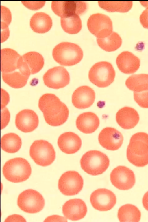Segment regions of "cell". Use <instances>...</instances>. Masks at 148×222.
Returning <instances> with one entry per match:
<instances>
[{
  "label": "cell",
  "mask_w": 148,
  "mask_h": 222,
  "mask_svg": "<svg viewBox=\"0 0 148 222\" xmlns=\"http://www.w3.org/2000/svg\"><path fill=\"white\" fill-rule=\"evenodd\" d=\"M38 107L46 122L51 126H60L68 119V108L53 94L47 93L42 95L39 99Z\"/></svg>",
  "instance_id": "obj_1"
},
{
  "label": "cell",
  "mask_w": 148,
  "mask_h": 222,
  "mask_svg": "<svg viewBox=\"0 0 148 222\" xmlns=\"http://www.w3.org/2000/svg\"><path fill=\"white\" fill-rule=\"evenodd\" d=\"M128 161L138 167L148 164V134L138 132L131 137L126 152Z\"/></svg>",
  "instance_id": "obj_2"
},
{
  "label": "cell",
  "mask_w": 148,
  "mask_h": 222,
  "mask_svg": "<svg viewBox=\"0 0 148 222\" xmlns=\"http://www.w3.org/2000/svg\"><path fill=\"white\" fill-rule=\"evenodd\" d=\"M54 60L60 65L72 66L79 63L83 56V51L78 45L64 42L56 45L53 49Z\"/></svg>",
  "instance_id": "obj_3"
},
{
  "label": "cell",
  "mask_w": 148,
  "mask_h": 222,
  "mask_svg": "<svg viewBox=\"0 0 148 222\" xmlns=\"http://www.w3.org/2000/svg\"><path fill=\"white\" fill-rule=\"evenodd\" d=\"M32 169L30 164L25 159L20 157L7 161L3 168V174L6 179L12 182H21L30 176Z\"/></svg>",
  "instance_id": "obj_4"
},
{
  "label": "cell",
  "mask_w": 148,
  "mask_h": 222,
  "mask_svg": "<svg viewBox=\"0 0 148 222\" xmlns=\"http://www.w3.org/2000/svg\"><path fill=\"white\" fill-rule=\"evenodd\" d=\"M80 163L83 170L92 176L101 174L108 168L110 161L108 156L101 151L96 150L88 151L82 157Z\"/></svg>",
  "instance_id": "obj_5"
},
{
  "label": "cell",
  "mask_w": 148,
  "mask_h": 222,
  "mask_svg": "<svg viewBox=\"0 0 148 222\" xmlns=\"http://www.w3.org/2000/svg\"><path fill=\"white\" fill-rule=\"evenodd\" d=\"M115 76V72L112 64L105 61L95 63L88 73L90 81L99 88H105L110 85L114 81Z\"/></svg>",
  "instance_id": "obj_6"
},
{
  "label": "cell",
  "mask_w": 148,
  "mask_h": 222,
  "mask_svg": "<svg viewBox=\"0 0 148 222\" xmlns=\"http://www.w3.org/2000/svg\"><path fill=\"white\" fill-rule=\"evenodd\" d=\"M29 154L34 162L42 166L50 165L56 158V152L52 145L42 140L35 141L32 143Z\"/></svg>",
  "instance_id": "obj_7"
},
{
  "label": "cell",
  "mask_w": 148,
  "mask_h": 222,
  "mask_svg": "<svg viewBox=\"0 0 148 222\" xmlns=\"http://www.w3.org/2000/svg\"><path fill=\"white\" fill-rule=\"evenodd\" d=\"M17 205L22 211L29 213H35L43 208L45 202L42 195L33 189L26 190L18 196Z\"/></svg>",
  "instance_id": "obj_8"
},
{
  "label": "cell",
  "mask_w": 148,
  "mask_h": 222,
  "mask_svg": "<svg viewBox=\"0 0 148 222\" xmlns=\"http://www.w3.org/2000/svg\"><path fill=\"white\" fill-rule=\"evenodd\" d=\"M87 25L90 32L97 38L106 37L113 32L112 23L110 18L102 13H97L90 15Z\"/></svg>",
  "instance_id": "obj_9"
},
{
  "label": "cell",
  "mask_w": 148,
  "mask_h": 222,
  "mask_svg": "<svg viewBox=\"0 0 148 222\" xmlns=\"http://www.w3.org/2000/svg\"><path fill=\"white\" fill-rule=\"evenodd\" d=\"M83 183L82 178L77 172L69 171L61 176L58 182V188L64 195H74L81 190Z\"/></svg>",
  "instance_id": "obj_10"
},
{
  "label": "cell",
  "mask_w": 148,
  "mask_h": 222,
  "mask_svg": "<svg viewBox=\"0 0 148 222\" xmlns=\"http://www.w3.org/2000/svg\"><path fill=\"white\" fill-rule=\"evenodd\" d=\"M53 12L61 18L67 17L73 15H82L87 10L88 4L83 1H54L51 3Z\"/></svg>",
  "instance_id": "obj_11"
},
{
  "label": "cell",
  "mask_w": 148,
  "mask_h": 222,
  "mask_svg": "<svg viewBox=\"0 0 148 222\" xmlns=\"http://www.w3.org/2000/svg\"><path fill=\"white\" fill-rule=\"evenodd\" d=\"M44 59L42 55L35 51L27 52L20 57L18 62V70L29 77L35 74L42 68Z\"/></svg>",
  "instance_id": "obj_12"
},
{
  "label": "cell",
  "mask_w": 148,
  "mask_h": 222,
  "mask_svg": "<svg viewBox=\"0 0 148 222\" xmlns=\"http://www.w3.org/2000/svg\"><path fill=\"white\" fill-rule=\"evenodd\" d=\"M111 181L114 186L121 190L131 189L135 183V177L133 171L123 166L114 168L110 174Z\"/></svg>",
  "instance_id": "obj_13"
},
{
  "label": "cell",
  "mask_w": 148,
  "mask_h": 222,
  "mask_svg": "<svg viewBox=\"0 0 148 222\" xmlns=\"http://www.w3.org/2000/svg\"><path fill=\"white\" fill-rule=\"evenodd\" d=\"M45 84L55 89L64 88L69 83L70 77L67 70L64 67L56 66L48 70L43 77Z\"/></svg>",
  "instance_id": "obj_14"
},
{
  "label": "cell",
  "mask_w": 148,
  "mask_h": 222,
  "mask_svg": "<svg viewBox=\"0 0 148 222\" xmlns=\"http://www.w3.org/2000/svg\"><path fill=\"white\" fill-rule=\"evenodd\" d=\"M90 201L92 207L100 211H107L115 205L116 198L111 191L105 188H100L91 194Z\"/></svg>",
  "instance_id": "obj_15"
},
{
  "label": "cell",
  "mask_w": 148,
  "mask_h": 222,
  "mask_svg": "<svg viewBox=\"0 0 148 222\" xmlns=\"http://www.w3.org/2000/svg\"><path fill=\"white\" fill-rule=\"evenodd\" d=\"M98 139L99 143L102 147L111 151L119 149L123 140L121 133L116 129L110 127L103 129L99 135Z\"/></svg>",
  "instance_id": "obj_16"
},
{
  "label": "cell",
  "mask_w": 148,
  "mask_h": 222,
  "mask_svg": "<svg viewBox=\"0 0 148 222\" xmlns=\"http://www.w3.org/2000/svg\"><path fill=\"white\" fill-rule=\"evenodd\" d=\"M95 98L94 90L86 85L81 86L73 92L72 97L73 105L76 108L84 109L91 106Z\"/></svg>",
  "instance_id": "obj_17"
},
{
  "label": "cell",
  "mask_w": 148,
  "mask_h": 222,
  "mask_svg": "<svg viewBox=\"0 0 148 222\" xmlns=\"http://www.w3.org/2000/svg\"><path fill=\"white\" fill-rule=\"evenodd\" d=\"M63 213L65 217L72 221L80 220L84 217L87 212L85 202L79 199L69 200L63 205Z\"/></svg>",
  "instance_id": "obj_18"
},
{
  "label": "cell",
  "mask_w": 148,
  "mask_h": 222,
  "mask_svg": "<svg viewBox=\"0 0 148 222\" xmlns=\"http://www.w3.org/2000/svg\"><path fill=\"white\" fill-rule=\"evenodd\" d=\"M15 124L17 128L24 132H29L34 130L39 123L38 117L36 113L30 109H24L16 115Z\"/></svg>",
  "instance_id": "obj_19"
},
{
  "label": "cell",
  "mask_w": 148,
  "mask_h": 222,
  "mask_svg": "<svg viewBox=\"0 0 148 222\" xmlns=\"http://www.w3.org/2000/svg\"><path fill=\"white\" fill-rule=\"evenodd\" d=\"M116 63L121 72L128 74L136 72L140 65L139 59L128 51H124L120 54L116 58Z\"/></svg>",
  "instance_id": "obj_20"
},
{
  "label": "cell",
  "mask_w": 148,
  "mask_h": 222,
  "mask_svg": "<svg viewBox=\"0 0 148 222\" xmlns=\"http://www.w3.org/2000/svg\"><path fill=\"white\" fill-rule=\"evenodd\" d=\"M82 144L80 137L72 132H67L61 134L59 137L58 144L63 152L71 154L77 152L80 148Z\"/></svg>",
  "instance_id": "obj_21"
},
{
  "label": "cell",
  "mask_w": 148,
  "mask_h": 222,
  "mask_svg": "<svg viewBox=\"0 0 148 222\" xmlns=\"http://www.w3.org/2000/svg\"><path fill=\"white\" fill-rule=\"evenodd\" d=\"M116 119L117 123L121 127L129 129L134 128L137 125L139 120V116L135 109L126 106L117 112Z\"/></svg>",
  "instance_id": "obj_22"
},
{
  "label": "cell",
  "mask_w": 148,
  "mask_h": 222,
  "mask_svg": "<svg viewBox=\"0 0 148 222\" xmlns=\"http://www.w3.org/2000/svg\"><path fill=\"white\" fill-rule=\"evenodd\" d=\"M100 121L98 116L91 112L83 113L77 117L76 124L77 128L85 134H90L98 128Z\"/></svg>",
  "instance_id": "obj_23"
},
{
  "label": "cell",
  "mask_w": 148,
  "mask_h": 222,
  "mask_svg": "<svg viewBox=\"0 0 148 222\" xmlns=\"http://www.w3.org/2000/svg\"><path fill=\"white\" fill-rule=\"evenodd\" d=\"M21 56L14 50L4 48L1 50V69L2 73L12 72L18 69Z\"/></svg>",
  "instance_id": "obj_24"
},
{
  "label": "cell",
  "mask_w": 148,
  "mask_h": 222,
  "mask_svg": "<svg viewBox=\"0 0 148 222\" xmlns=\"http://www.w3.org/2000/svg\"><path fill=\"white\" fill-rule=\"evenodd\" d=\"M30 26L35 32L44 33L48 31L52 25V21L50 17L42 12H37L31 18Z\"/></svg>",
  "instance_id": "obj_25"
},
{
  "label": "cell",
  "mask_w": 148,
  "mask_h": 222,
  "mask_svg": "<svg viewBox=\"0 0 148 222\" xmlns=\"http://www.w3.org/2000/svg\"><path fill=\"white\" fill-rule=\"evenodd\" d=\"M141 216V212L138 209L131 204L121 206L118 212V217L120 222H138Z\"/></svg>",
  "instance_id": "obj_26"
},
{
  "label": "cell",
  "mask_w": 148,
  "mask_h": 222,
  "mask_svg": "<svg viewBox=\"0 0 148 222\" xmlns=\"http://www.w3.org/2000/svg\"><path fill=\"white\" fill-rule=\"evenodd\" d=\"M125 85L130 90L139 92L148 90V74H134L126 80Z\"/></svg>",
  "instance_id": "obj_27"
},
{
  "label": "cell",
  "mask_w": 148,
  "mask_h": 222,
  "mask_svg": "<svg viewBox=\"0 0 148 222\" xmlns=\"http://www.w3.org/2000/svg\"><path fill=\"white\" fill-rule=\"evenodd\" d=\"M22 144L20 137L14 133H8L3 135L1 139V147L5 151L14 153L20 149Z\"/></svg>",
  "instance_id": "obj_28"
},
{
  "label": "cell",
  "mask_w": 148,
  "mask_h": 222,
  "mask_svg": "<svg viewBox=\"0 0 148 222\" xmlns=\"http://www.w3.org/2000/svg\"><path fill=\"white\" fill-rule=\"evenodd\" d=\"M29 77L19 70L8 73H2V74L4 81L10 87L15 88L24 86L27 83Z\"/></svg>",
  "instance_id": "obj_29"
},
{
  "label": "cell",
  "mask_w": 148,
  "mask_h": 222,
  "mask_svg": "<svg viewBox=\"0 0 148 222\" xmlns=\"http://www.w3.org/2000/svg\"><path fill=\"white\" fill-rule=\"evenodd\" d=\"M99 46L103 50L108 52L116 50L122 43V40L117 33L112 32L108 36L103 38H97Z\"/></svg>",
  "instance_id": "obj_30"
},
{
  "label": "cell",
  "mask_w": 148,
  "mask_h": 222,
  "mask_svg": "<svg viewBox=\"0 0 148 222\" xmlns=\"http://www.w3.org/2000/svg\"><path fill=\"white\" fill-rule=\"evenodd\" d=\"M98 3L100 7L110 12H127L133 5L131 1H99Z\"/></svg>",
  "instance_id": "obj_31"
},
{
  "label": "cell",
  "mask_w": 148,
  "mask_h": 222,
  "mask_svg": "<svg viewBox=\"0 0 148 222\" xmlns=\"http://www.w3.org/2000/svg\"><path fill=\"white\" fill-rule=\"evenodd\" d=\"M61 24L63 30L70 34L79 32L82 27V22L79 15L75 14L67 17L61 18Z\"/></svg>",
  "instance_id": "obj_32"
},
{
  "label": "cell",
  "mask_w": 148,
  "mask_h": 222,
  "mask_svg": "<svg viewBox=\"0 0 148 222\" xmlns=\"http://www.w3.org/2000/svg\"><path fill=\"white\" fill-rule=\"evenodd\" d=\"M1 29L8 27L11 22L12 15L10 10L7 7L1 6Z\"/></svg>",
  "instance_id": "obj_33"
},
{
  "label": "cell",
  "mask_w": 148,
  "mask_h": 222,
  "mask_svg": "<svg viewBox=\"0 0 148 222\" xmlns=\"http://www.w3.org/2000/svg\"><path fill=\"white\" fill-rule=\"evenodd\" d=\"M134 100L140 107L148 108V90L139 92H134Z\"/></svg>",
  "instance_id": "obj_34"
},
{
  "label": "cell",
  "mask_w": 148,
  "mask_h": 222,
  "mask_svg": "<svg viewBox=\"0 0 148 222\" xmlns=\"http://www.w3.org/2000/svg\"><path fill=\"white\" fill-rule=\"evenodd\" d=\"M22 3L28 8L32 10H37L42 7L45 1H22Z\"/></svg>",
  "instance_id": "obj_35"
},
{
  "label": "cell",
  "mask_w": 148,
  "mask_h": 222,
  "mask_svg": "<svg viewBox=\"0 0 148 222\" xmlns=\"http://www.w3.org/2000/svg\"><path fill=\"white\" fill-rule=\"evenodd\" d=\"M10 112L6 108L1 109V129L4 128L8 124L10 119Z\"/></svg>",
  "instance_id": "obj_36"
},
{
  "label": "cell",
  "mask_w": 148,
  "mask_h": 222,
  "mask_svg": "<svg viewBox=\"0 0 148 222\" xmlns=\"http://www.w3.org/2000/svg\"><path fill=\"white\" fill-rule=\"evenodd\" d=\"M146 8L140 16V21L144 28L148 29V6Z\"/></svg>",
  "instance_id": "obj_37"
},
{
  "label": "cell",
  "mask_w": 148,
  "mask_h": 222,
  "mask_svg": "<svg viewBox=\"0 0 148 222\" xmlns=\"http://www.w3.org/2000/svg\"><path fill=\"white\" fill-rule=\"evenodd\" d=\"M25 219L22 216L18 214H14L9 216L6 218L5 222H26Z\"/></svg>",
  "instance_id": "obj_38"
},
{
  "label": "cell",
  "mask_w": 148,
  "mask_h": 222,
  "mask_svg": "<svg viewBox=\"0 0 148 222\" xmlns=\"http://www.w3.org/2000/svg\"><path fill=\"white\" fill-rule=\"evenodd\" d=\"M67 222L66 218L57 215H53L47 217L44 222Z\"/></svg>",
  "instance_id": "obj_39"
},
{
  "label": "cell",
  "mask_w": 148,
  "mask_h": 222,
  "mask_svg": "<svg viewBox=\"0 0 148 222\" xmlns=\"http://www.w3.org/2000/svg\"><path fill=\"white\" fill-rule=\"evenodd\" d=\"M1 29V43L5 41L9 35V30L8 27Z\"/></svg>",
  "instance_id": "obj_40"
},
{
  "label": "cell",
  "mask_w": 148,
  "mask_h": 222,
  "mask_svg": "<svg viewBox=\"0 0 148 222\" xmlns=\"http://www.w3.org/2000/svg\"><path fill=\"white\" fill-rule=\"evenodd\" d=\"M142 203L145 208L148 211V191L144 194L143 196Z\"/></svg>",
  "instance_id": "obj_41"
},
{
  "label": "cell",
  "mask_w": 148,
  "mask_h": 222,
  "mask_svg": "<svg viewBox=\"0 0 148 222\" xmlns=\"http://www.w3.org/2000/svg\"><path fill=\"white\" fill-rule=\"evenodd\" d=\"M142 5L145 7L148 6V1H140Z\"/></svg>",
  "instance_id": "obj_42"
}]
</instances>
